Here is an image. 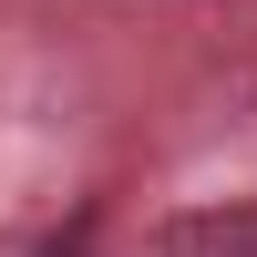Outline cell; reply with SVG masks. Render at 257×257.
I'll return each mask as SVG.
<instances>
[{
  "instance_id": "obj_1",
  "label": "cell",
  "mask_w": 257,
  "mask_h": 257,
  "mask_svg": "<svg viewBox=\"0 0 257 257\" xmlns=\"http://www.w3.org/2000/svg\"><path fill=\"white\" fill-rule=\"evenodd\" d=\"M155 257H257V206H196L155 237Z\"/></svg>"
},
{
  "instance_id": "obj_2",
  "label": "cell",
  "mask_w": 257,
  "mask_h": 257,
  "mask_svg": "<svg viewBox=\"0 0 257 257\" xmlns=\"http://www.w3.org/2000/svg\"><path fill=\"white\" fill-rule=\"evenodd\" d=\"M82 237H93V226H72V237H62V247H41V257H82Z\"/></svg>"
}]
</instances>
